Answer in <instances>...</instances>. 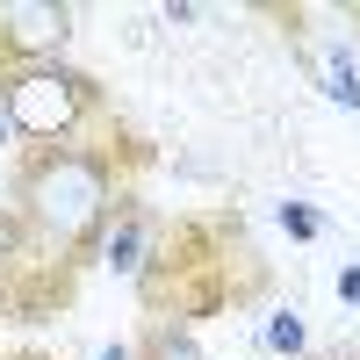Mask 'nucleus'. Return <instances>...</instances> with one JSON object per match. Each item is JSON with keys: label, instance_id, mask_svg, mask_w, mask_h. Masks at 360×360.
Segmentation results:
<instances>
[{"label": "nucleus", "instance_id": "20e7f679", "mask_svg": "<svg viewBox=\"0 0 360 360\" xmlns=\"http://www.w3.org/2000/svg\"><path fill=\"white\" fill-rule=\"evenodd\" d=\"M86 252H94L108 274L144 281V274H152V252H159V224H152V209H144L137 195H123V202L101 217V231H94V245H86Z\"/></svg>", "mask_w": 360, "mask_h": 360}, {"label": "nucleus", "instance_id": "f257e3e1", "mask_svg": "<svg viewBox=\"0 0 360 360\" xmlns=\"http://www.w3.org/2000/svg\"><path fill=\"white\" fill-rule=\"evenodd\" d=\"M130 188H115V144H37L22 166V224L94 245V231Z\"/></svg>", "mask_w": 360, "mask_h": 360}, {"label": "nucleus", "instance_id": "f03ea898", "mask_svg": "<svg viewBox=\"0 0 360 360\" xmlns=\"http://www.w3.org/2000/svg\"><path fill=\"white\" fill-rule=\"evenodd\" d=\"M0 101L15 115V137L37 144H79V130L101 115V79H86L72 65H0Z\"/></svg>", "mask_w": 360, "mask_h": 360}, {"label": "nucleus", "instance_id": "0eeeda50", "mask_svg": "<svg viewBox=\"0 0 360 360\" xmlns=\"http://www.w3.org/2000/svg\"><path fill=\"white\" fill-rule=\"evenodd\" d=\"M281 224H288L295 238H317V217H310V209H295V202H281Z\"/></svg>", "mask_w": 360, "mask_h": 360}, {"label": "nucleus", "instance_id": "1a4fd4ad", "mask_svg": "<svg viewBox=\"0 0 360 360\" xmlns=\"http://www.w3.org/2000/svg\"><path fill=\"white\" fill-rule=\"evenodd\" d=\"M101 360H137V346H108V353H101Z\"/></svg>", "mask_w": 360, "mask_h": 360}, {"label": "nucleus", "instance_id": "423d86ee", "mask_svg": "<svg viewBox=\"0 0 360 360\" xmlns=\"http://www.w3.org/2000/svg\"><path fill=\"white\" fill-rule=\"evenodd\" d=\"M266 339H274L281 353H303V324H295V310H274V324H266Z\"/></svg>", "mask_w": 360, "mask_h": 360}, {"label": "nucleus", "instance_id": "39448f33", "mask_svg": "<svg viewBox=\"0 0 360 360\" xmlns=\"http://www.w3.org/2000/svg\"><path fill=\"white\" fill-rule=\"evenodd\" d=\"M29 252V224H22V209H0V288H8V281H22V259Z\"/></svg>", "mask_w": 360, "mask_h": 360}, {"label": "nucleus", "instance_id": "7ed1b4c3", "mask_svg": "<svg viewBox=\"0 0 360 360\" xmlns=\"http://www.w3.org/2000/svg\"><path fill=\"white\" fill-rule=\"evenodd\" d=\"M72 37V8L58 0H0V65H44Z\"/></svg>", "mask_w": 360, "mask_h": 360}, {"label": "nucleus", "instance_id": "6e6552de", "mask_svg": "<svg viewBox=\"0 0 360 360\" xmlns=\"http://www.w3.org/2000/svg\"><path fill=\"white\" fill-rule=\"evenodd\" d=\"M0 144H15V115H8V101H0Z\"/></svg>", "mask_w": 360, "mask_h": 360}]
</instances>
